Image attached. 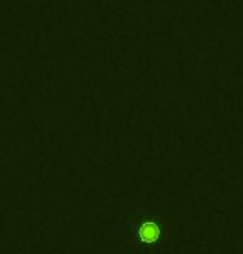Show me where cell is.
<instances>
[{"label":"cell","mask_w":243,"mask_h":254,"mask_svg":"<svg viewBox=\"0 0 243 254\" xmlns=\"http://www.w3.org/2000/svg\"><path fill=\"white\" fill-rule=\"evenodd\" d=\"M170 234V221L159 211H132L122 223L125 254H162Z\"/></svg>","instance_id":"obj_1"}]
</instances>
